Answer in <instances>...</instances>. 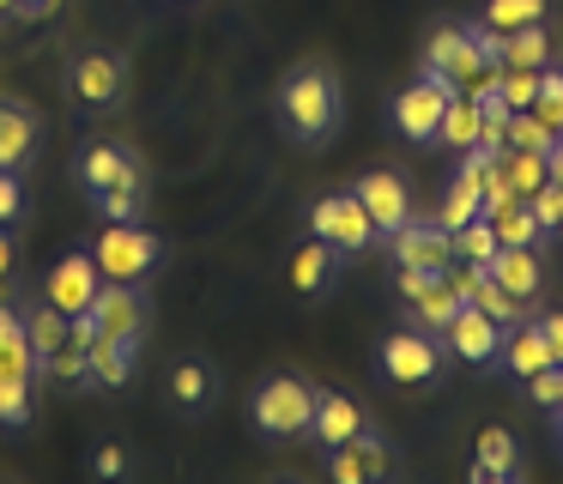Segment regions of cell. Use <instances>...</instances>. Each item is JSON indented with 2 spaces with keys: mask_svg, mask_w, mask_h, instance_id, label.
Wrapping results in <instances>:
<instances>
[{
  "mask_svg": "<svg viewBox=\"0 0 563 484\" xmlns=\"http://www.w3.org/2000/svg\"><path fill=\"white\" fill-rule=\"evenodd\" d=\"M442 358L449 351L442 345H430V333H388L382 339V375L388 382H406V387H424V382H437L442 375Z\"/></svg>",
  "mask_w": 563,
  "mask_h": 484,
  "instance_id": "cell-7",
  "label": "cell"
},
{
  "mask_svg": "<svg viewBox=\"0 0 563 484\" xmlns=\"http://www.w3.org/2000/svg\"><path fill=\"white\" fill-rule=\"evenodd\" d=\"M527 394H533L539 406H558L563 399V363H545L539 375H527Z\"/></svg>",
  "mask_w": 563,
  "mask_h": 484,
  "instance_id": "cell-40",
  "label": "cell"
},
{
  "mask_svg": "<svg viewBox=\"0 0 563 484\" xmlns=\"http://www.w3.org/2000/svg\"><path fill=\"white\" fill-rule=\"evenodd\" d=\"M400 297H406V309H412V321L424 327V333H442L466 302L449 273H418V266H400Z\"/></svg>",
  "mask_w": 563,
  "mask_h": 484,
  "instance_id": "cell-5",
  "label": "cell"
},
{
  "mask_svg": "<svg viewBox=\"0 0 563 484\" xmlns=\"http://www.w3.org/2000/svg\"><path fill=\"white\" fill-rule=\"evenodd\" d=\"M551 140H558V133H551L533 109H515V116H509V145H521V152H545Z\"/></svg>",
  "mask_w": 563,
  "mask_h": 484,
  "instance_id": "cell-36",
  "label": "cell"
},
{
  "mask_svg": "<svg viewBox=\"0 0 563 484\" xmlns=\"http://www.w3.org/2000/svg\"><path fill=\"white\" fill-rule=\"evenodd\" d=\"M545 61H551L545 24H521V31L503 36V67H545Z\"/></svg>",
  "mask_w": 563,
  "mask_h": 484,
  "instance_id": "cell-26",
  "label": "cell"
},
{
  "mask_svg": "<svg viewBox=\"0 0 563 484\" xmlns=\"http://www.w3.org/2000/svg\"><path fill=\"white\" fill-rule=\"evenodd\" d=\"M533 116L545 121L551 133H563V73L545 61V73H539V97H533Z\"/></svg>",
  "mask_w": 563,
  "mask_h": 484,
  "instance_id": "cell-34",
  "label": "cell"
},
{
  "mask_svg": "<svg viewBox=\"0 0 563 484\" xmlns=\"http://www.w3.org/2000/svg\"><path fill=\"white\" fill-rule=\"evenodd\" d=\"M122 466H128L122 448H98V460H91V472H98V479H122Z\"/></svg>",
  "mask_w": 563,
  "mask_h": 484,
  "instance_id": "cell-43",
  "label": "cell"
},
{
  "mask_svg": "<svg viewBox=\"0 0 563 484\" xmlns=\"http://www.w3.org/2000/svg\"><path fill=\"white\" fill-rule=\"evenodd\" d=\"M13 273V237H7V224H0V278Z\"/></svg>",
  "mask_w": 563,
  "mask_h": 484,
  "instance_id": "cell-45",
  "label": "cell"
},
{
  "mask_svg": "<svg viewBox=\"0 0 563 484\" xmlns=\"http://www.w3.org/2000/svg\"><path fill=\"white\" fill-rule=\"evenodd\" d=\"M357 200H364V212H369V224L382 230V237H394V230L412 218V200H406V182L394 176V169H369L364 182H357Z\"/></svg>",
  "mask_w": 563,
  "mask_h": 484,
  "instance_id": "cell-11",
  "label": "cell"
},
{
  "mask_svg": "<svg viewBox=\"0 0 563 484\" xmlns=\"http://www.w3.org/2000/svg\"><path fill=\"white\" fill-rule=\"evenodd\" d=\"M503 169H509V182H515V194H521V200H533V194L551 182L545 152H521V145H509V152H503Z\"/></svg>",
  "mask_w": 563,
  "mask_h": 484,
  "instance_id": "cell-29",
  "label": "cell"
},
{
  "mask_svg": "<svg viewBox=\"0 0 563 484\" xmlns=\"http://www.w3.org/2000/svg\"><path fill=\"white\" fill-rule=\"evenodd\" d=\"M91 315H98L103 333H110V339H128V345L146 333V302H140L134 285H110V278H103V290H98V302H91Z\"/></svg>",
  "mask_w": 563,
  "mask_h": 484,
  "instance_id": "cell-14",
  "label": "cell"
},
{
  "mask_svg": "<svg viewBox=\"0 0 563 484\" xmlns=\"http://www.w3.org/2000/svg\"><path fill=\"white\" fill-rule=\"evenodd\" d=\"M91 200H98V212L110 218V224H128V218L140 212V194L134 188H110V194H91Z\"/></svg>",
  "mask_w": 563,
  "mask_h": 484,
  "instance_id": "cell-39",
  "label": "cell"
},
{
  "mask_svg": "<svg viewBox=\"0 0 563 484\" xmlns=\"http://www.w3.org/2000/svg\"><path fill=\"white\" fill-rule=\"evenodd\" d=\"M490 230H497V242L503 249H533L539 237H545V230H539V218H533V206H509V212H497L490 218Z\"/></svg>",
  "mask_w": 563,
  "mask_h": 484,
  "instance_id": "cell-30",
  "label": "cell"
},
{
  "mask_svg": "<svg viewBox=\"0 0 563 484\" xmlns=\"http://www.w3.org/2000/svg\"><path fill=\"white\" fill-rule=\"evenodd\" d=\"M0 424H7V430L31 424V382H19V375H0Z\"/></svg>",
  "mask_w": 563,
  "mask_h": 484,
  "instance_id": "cell-35",
  "label": "cell"
},
{
  "mask_svg": "<svg viewBox=\"0 0 563 484\" xmlns=\"http://www.w3.org/2000/svg\"><path fill=\"white\" fill-rule=\"evenodd\" d=\"M43 370H49L55 382H86V375H91V363H86V345H74V339H67V345L55 351V358L43 363Z\"/></svg>",
  "mask_w": 563,
  "mask_h": 484,
  "instance_id": "cell-38",
  "label": "cell"
},
{
  "mask_svg": "<svg viewBox=\"0 0 563 484\" xmlns=\"http://www.w3.org/2000/svg\"><path fill=\"white\" fill-rule=\"evenodd\" d=\"M55 7H62V0H19V7H13V19H49Z\"/></svg>",
  "mask_w": 563,
  "mask_h": 484,
  "instance_id": "cell-44",
  "label": "cell"
},
{
  "mask_svg": "<svg viewBox=\"0 0 563 484\" xmlns=\"http://www.w3.org/2000/svg\"><path fill=\"white\" fill-rule=\"evenodd\" d=\"M442 345H449L461 363H490V358L503 351V321H490L485 309L461 302V315H454V321L442 327Z\"/></svg>",
  "mask_w": 563,
  "mask_h": 484,
  "instance_id": "cell-10",
  "label": "cell"
},
{
  "mask_svg": "<svg viewBox=\"0 0 563 484\" xmlns=\"http://www.w3.org/2000/svg\"><path fill=\"white\" fill-rule=\"evenodd\" d=\"M309 237L333 242L340 254H364L369 242H376V224H369L357 194H328V200H316V212H309Z\"/></svg>",
  "mask_w": 563,
  "mask_h": 484,
  "instance_id": "cell-4",
  "label": "cell"
},
{
  "mask_svg": "<svg viewBox=\"0 0 563 484\" xmlns=\"http://www.w3.org/2000/svg\"><path fill=\"white\" fill-rule=\"evenodd\" d=\"M490 278H497L509 297L533 302L539 297V254L533 249H497L490 254Z\"/></svg>",
  "mask_w": 563,
  "mask_h": 484,
  "instance_id": "cell-20",
  "label": "cell"
},
{
  "mask_svg": "<svg viewBox=\"0 0 563 484\" xmlns=\"http://www.w3.org/2000/svg\"><path fill=\"white\" fill-rule=\"evenodd\" d=\"M13 7H19V0H0V12H13Z\"/></svg>",
  "mask_w": 563,
  "mask_h": 484,
  "instance_id": "cell-48",
  "label": "cell"
},
{
  "mask_svg": "<svg viewBox=\"0 0 563 484\" xmlns=\"http://www.w3.org/2000/svg\"><path fill=\"white\" fill-rule=\"evenodd\" d=\"M539 333H545V345H551V358L563 363V309H551V315H539Z\"/></svg>",
  "mask_w": 563,
  "mask_h": 484,
  "instance_id": "cell-42",
  "label": "cell"
},
{
  "mask_svg": "<svg viewBox=\"0 0 563 484\" xmlns=\"http://www.w3.org/2000/svg\"><path fill=\"white\" fill-rule=\"evenodd\" d=\"M25 333H31V351H37V363H49L55 351L67 345V315L55 309V302H43V309L25 315Z\"/></svg>",
  "mask_w": 563,
  "mask_h": 484,
  "instance_id": "cell-25",
  "label": "cell"
},
{
  "mask_svg": "<svg viewBox=\"0 0 563 484\" xmlns=\"http://www.w3.org/2000/svg\"><path fill=\"white\" fill-rule=\"evenodd\" d=\"M478 97H466V91H454L449 97V109H442V128H437V140L449 145V152H466V145H478Z\"/></svg>",
  "mask_w": 563,
  "mask_h": 484,
  "instance_id": "cell-24",
  "label": "cell"
},
{
  "mask_svg": "<svg viewBox=\"0 0 563 484\" xmlns=\"http://www.w3.org/2000/svg\"><path fill=\"white\" fill-rule=\"evenodd\" d=\"M497 358H503V370L521 375V382H527V375H539L545 363H558V358H551V345H545V333H539V321L503 327V351H497Z\"/></svg>",
  "mask_w": 563,
  "mask_h": 484,
  "instance_id": "cell-16",
  "label": "cell"
},
{
  "mask_svg": "<svg viewBox=\"0 0 563 484\" xmlns=\"http://www.w3.org/2000/svg\"><path fill=\"white\" fill-rule=\"evenodd\" d=\"M478 206H485V218H497V212H509V206H521V194H515V182H509V169H503V157L490 164V176H485V194H478Z\"/></svg>",
  "mask_w": 563,
  "mask_h": 484,
  "instance_id": "cell-37",
  "label": "cell"
},
{
  "mask_svg": "<svg viewBox=\"0 0 563 484\" xmlns=\"http://www.w3.org/2000/svg\"><path fill=\"white\" fill-rule=\"evenodd\" d=\"M86 363H91V375H98L103 387H128V375H134V345H128V339L98 333L86 345Z\"/></svg>",
  "mask_w": 563,
  "mask_h": 484,
  "instance_id": "cell-23",
  "label": "cell"
},
{
  "mask_svg": "<svg viewBox=\"0 0 563 484\" xmlns=\"http://www.w3.org/2000/svg\"><path fill=\"white\" fill-rule=\"evenodd\" d=\"M91 254H98V273L110 278V285H140V278L158 266L164 242L128 218V224H103V237H98V249H91Z\"/></svg>",
  "mask_w": 563,
  "mask_h": 484,
  "instance_id": "cell-2",
  "label": "cell"
},
{
  "mask_svg": "<svg viewBox=\"0 0 563 484\" xmlns=\"http://www.w3.org/2000/svg\"><path fill=\"white\" fill-rule=\"evenodd\" d=\"M170 399L183 411H207V399H212V370L207 363H176L170 370Z\"/></svg>",
  "mask_w": 563,
  "mask_h": 484,
  "instance_id": "cell-28",
  "label": "cell"
},
{
  "mask_svg": "<svg viewBox=\"0 0 563 484\" xmlns=\"http://www.w3.org/2000/svg\"><path fill=\"white\" fill-rule=\"evenodd\" d=\"M98 290H103V273H98V254H91V249L62 254V261H55V273H49V302H55L62 315H86L91 302H98Z\"/></svg>",
  "mask_w": 563,
  "mask_h": 484,
  "instance_id": "cell-8",
  "label": "cell"
},
{
  "mask_svg": "<svg viewBox=\"0 0 563 484\" xmlns=\"http://www.w3.org/2000/svg\"><path fill=\"white\" fill-rule=\"evenodd\" d=\"M333 261H340V249H333V242H321V237H309L303 249L291 254L297 297H321V290H328V278H333Z\"/></svg>",
  "mask_w": 563,
  "mask_h": 484,
  "instance_id": "cell-19",
  "label": "cell"
},
{
  "mask_svg": "<svg viewBox=\"0 0 563 484\" xmlns=\"http://www.w3.org/2000/svg\"><path fill=\"white\" fill-rule=\"evenodd\" d=\"M328 479L333 484H369V479H382V472H388V448H382V436L369 430H357L352 442H340V448H328Z\"/></svg>",
  "mask_w": 563,
  "mask_h": 484,
  "instance_id": "cell-12",
  "label": "cell"
},
{
  "mask_svg": "<svg viewBox=\"0 0 563 484\" xmlns=\"http://www.w3.org/2000/svg\"><path fill=\"white\" fill-rule=\"evenodd\" d=\"M539 73H545V67H503V73H497V97H503L509 109H533Z\"/></svg>",
  "mask_w": 563,
  "mask_h": 484,
  "instance_id": "cell-33",
  "label": "cell"
},
{
  "mask_svg": "<svg viewBox=\"0 0 563 484\" xmlns=\"http://www.w3.org/2000/svg\"><path fill=\"white\" fill-rule=\"evenodd\" d=\"M449 97H454V85L437 79V73H424L418 85H406V91L394 97V128H400L412 145H430V140H437V128H442Z\"/></svg>",
  "mask_w": 563,
  "mask_h": 484,
  "instance_id": "cell-6",
  "label": "cell"
},
{
  "mask_svg": "<svg viewBox=\"0 0 563 484\" xmlns=\"http://www.w3.org/2000/svg\"><path fill=\"white\" fill-rule=\"evenodd\" d=\"M394 254H400V266H418V273H449L454 242L442 224H412V218H406V224L394 230Z\"/></svg>",
  "mask_w": 563,
  "mask_h": 484,
  "instance_id": "cell-13",
  "label": "cell"
},
{
  "mask_svg": "<svg viewBox=\"0 0 563 484\" xmlns=\"http://www.w3.org/2000/svg\"><path fill=\"white\" fill-rule=\"evenodd\" d=\"M25 212V194H19V169H0V224H13Z\"/></svg>",
  "mask_w": 563,
  "mask_h": 484,
  "instance_id": "cell-41",
  "label": "cell"
},
{
  "mask_svg": "<svg viewBox=\"0 0 563 484\" xmlns=\"http://www.w3.org/2000/svg\"><path fill=\"white\" fill-rule=\"evenodd\" d=\"M31 370H37V351H31L25 315H13L7 302H0V375H19V382H31Z\"/></svg>",
  "mask_w": 563,
  "mask_h": 484,
  "instance_id": "cell-21",
  "label": "cell"
},
{
  "mask_svg": "<svg viewBox=\"0 0 563 484\" xmlns=\"http://www.w3.org/2000/svg\"><path fill=\"white\" fill-rule=\"evenodd\" d=\"M515 472H521V460H515V436L509 430H497V424H490V430H478V460H473V479L478 484H497V479H515Z\"/></svg>",
  "mask_w": 563,
  "mask_h": 484,
  "instance_id": "cell-22",
  "label": "cell"
},
{
  "mask_svg": "<svg viewBox=\"0 0 563 484\" xmlns=\"http://www.w3.org/2000/svg\"><path fill=\"white\" fill-rule=\"evenodd\" d=\"M364 430V406L345 394H316V418H309V436H316L321 448H340L352 442V436Z\"/></svg>",
  "mask_w": 563,
  "mask_h": 484,
  "instance_id": "cell-17",
  "label": "cell"
},
{
  "mask_svg": "<svg viewBox=\"0 0 563 484\" xmlns=\"http://www.w3.org/2000/svg\"><path fill=\"white\" fill-rule=\"evenodd\" d=\"M478 103H485V109H478V152L503 157V152H509V116H515V109L503 103L497 91H485Z\"/></svg>",
  "mask_w": 563,
  "mask_h": 484,
  "instance_id": "cell-27",
  "label": "cell"
},
{
  "mask_svg": "<svg viewBox=\"0 0 563 484\" xmlns=\"http://www.w3.org/2000/svg\"><path fill=\"white\" fill-rule=\"evenodd\" d=\"M79 182L91 194H110V188H134L140 194V164L122 152V145H86L79 152Z\"/></svg>",
  "mask_w": 563,
  "mask_h": 484,
  "instance_id": "cell-15",
  "label": "cell"
},
{
  "mask_svg": "<svg viewBox=\"0 0 563 484\" xmlns=\"http://www.w3.org/2000/svg\"><path fill=\"white\" fill-rule=\"evenodd\" d=\"M37 152V116L25 103H0V169H25Z\"/></svg>",
  "mask_w": 563,
  "mask_h": 484,
  "instance_id": "cell-18",
  "label": "cell"
},
{
  "mask_svg": "<svg viewBox=\"0 0 563 484\" xmlns=\"http://www.w3.org/2000/svg\"><path fill=\"white\" fill-rule=\"evenodd\" d=\"M316 418V387L297 382V375H273L255 387V430L267 436H303Z\"/></svg>",
  "mask_w": 563,
  "mask_h": 484,
  "instance_id": "cell-3",
  "label": "cell"
},
{
  "mask_svg": "<svg viewBox=\"0 0 563 484\" xmlns=\"http://www.w3.org/2000/svg\"><path fill=\"white\" fill-rule=\"evenodd\" d=\"M449 242H454V254H461V261H478V266H490V254L503 249V242H497V230H490V218H485V212H478L473 224H461Z\"/></svg>",
  "mask_w": 563,
  "mask_h": 484,
  "instance_id": "cell-31",
  "label": "cell"
},
{
  "mask_svg": "<svg viewBox=\"0 0 563 484\" xmlns=\"http://www.w3.org/2000/svg\"><path fill=\"white\" fill-rule=\"evenodd\" d=\"M558 442H563V399H558Z\"/></svg>",
  "mask_w": 563,
  "mask_h": 484,
  "instance_id": "cell-47",
  "label": "cell"
},
{
  "mask_svg": "<svg viewBox=\"0 0 563 484\" xmlns=\"http://www.w3.org/2000/svg\"><path fill=\"white\" fill-rule=\"evenodd\" d=\"M551 188H558V230H563V182H551Z\"/></svg>",
  "mask_w": 563,
  "mask_h": 484,
  "instance_id": "cell-46",
  "label": "cell"
},
{
  "mask_svg": "<svg viewBox=\"0 0 563 484\" xmlns=\"http://www.w3.org/2000/svg\"><path fill=\"white\" fill-rule=\"evenodd\" d=\"M539 19H545V0H490L485 7V24L503 36L521 31V24H539Z\"/></svg>",
  "mask_w": 563,
  "mask_h": 484,
  "instance_id": "cell-32",
  "label": "cell"
},
{
  "mask_svg": "<svg viewBox=\"0 0 563 484\" xmlns=\"http://www.w3.org/2000/svg\"><path fill=\"white\" fill-rule=\"evenodd\" d=\"M122 55H110V48H91V55L74 61V103L79 109H115L122 103Z\"/></svg>",
  "mask_w": 563,
  "mask_h": 484,
  "instance_id": "cell-9",
  "label": "cell"
},
{
  "mask_svg": "<svg viewBox=\"0 0 563 484\" xmlns=\"http://www.w3.org/2000/svg\"><path fill=\"white\" fill-rule=\"evenodd\" d=\"M279 116L297 140H328L333 121H340V91H333V73L328 67H297L291 79L279 85Z\"/></svg>",
  "mask_w": 563,
  "mask_h": 484,
  "instance_id": "cell-1",
  "label": "cell"
}]
</instances>
